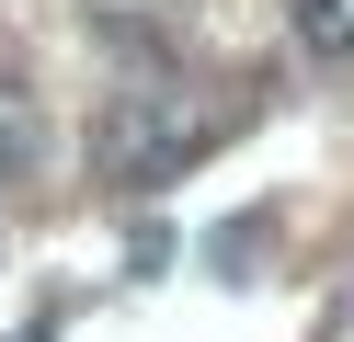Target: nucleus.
I'll list each match as a JSON object with an SVG mask.
<instances>
[{"label":"nucleus","instance_id":"f257e3e1","mask_svg":"<svg viewBox=\"0 0 354 342\" xmlns=\"http://www.w3.org/2000/svg\"><path fill=\"white\" fill-rule=\"evenodd\" d=\"M206 137H217V114L194 103L183 80H138V91H115V103H103L92 160H103V182H160V171H183Z\"/></svg>","mask_w":354,"mask_h":342},{"label":"nucleus","instance_id":"f03ea898","mask_svg":"<svg viewBox=\"0 0 354 342\" xmlns=\"http://www.w3.org/2000/svg\"><path fill=\"white\" fill-rule=\"evenodd\" d=\"M35 160H46V114H35V80L0 57V182H35Z\"/></svg>","mask_w":354,"mask_h":342},{"label":"nucleus","instance_id":"7ed1b4c3","mask_svg":"<svg viewBox=\"0 0 354 342\" xmlns=\"http://www.w3.org/2000/svg\"><path fill=\"white\" fill-rule=\"evenodd\" d=\"M286 35L308 57H354V0H286Z\"/></svg>","mask_w":354,"mask_h":342}]
</instances>
